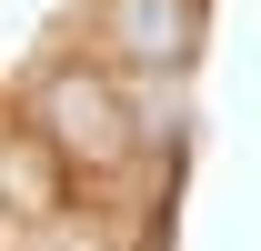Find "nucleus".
<instances>
[{"label":"nucleus","mask_w":261,"mask_h":251,"mask_svg":"<svg viewBox=\"0 0 261 251\" xmlns=\"http://www.w3.org/2000/svg\"><path fill=\"white\" fill-rule=\"evenodd\" d=\"M40 121H50V141L70 161H121V141H130V111H121V91L100 70H61L40 91Z\"/></svg>","instance_id":"1"},{"label":"nucleus","mask_w":261,"mask_h":251,"mask_svg":"<svg viewBox=\"0 0 261 251\" xmlns=\"http://www.w3.org/2000/svg\"><path fill=\"white\" fill-rule=\"evenodd\" d=\"M100 40L130 70H181L201 40V0H100Z\"/></svg>","instance_id":"2"}]
</instances>
